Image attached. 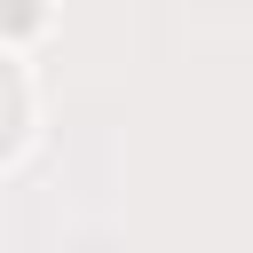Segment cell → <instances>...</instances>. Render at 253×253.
Segmentation results:
<instances>
[{"instance_id":"obj_1","label":"cell","mask_w":253,"mask_h":253,"mask_svg":"<svg viewBox=\"0 0 253 253\" xmlns=\"http://www.w3.org/2000/svg\"><path fill=\"white\" fill-rule=\"evenodd\" d=\"M24 142H32V79H24V63L0 47V166H8Z\"/></svg>"},{"instance_id":"obj_2","label":"cell","mask_w":253,"mask_h":253,"mask_svg":"<svg viewBox=\"0 0 253 253\" xmlns=\"http://www.w3.org/2000/svg\"><path fill=\"white\" fill-rule=\"evenodd\" d=\"M0 24H16V32H32V24H40V0H8V8H0Z\"/></svg>"}]
</instances>
